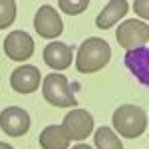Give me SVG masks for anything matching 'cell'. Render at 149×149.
<instances>
[{
	"mask_svg": "<svg viewBox=\"0 0 149 149\" xmlns=\"http://www.w3.org/2000/svg\"><path fill=\"white\" fill-rule=\"evenodd\" d=\"M113 129L125 139H137L147 129V113L139 105H121L111 117Z\"/></svg>",
	"mask_w": 149,
	"mask_h": 149,
	"instance_id": "obj_2",
	"label": "cell"
},
{
	"mask_svg": "<svg viewBox=\"0 0 149 149\" xmlns=\"http://www.w3.org/2000/svg\"><path fill=\"white\" fill-rule=\"evenodd\" d=\"M111 58V48L103 38H88L84 40L76 54V70L80 74H93L107 66Z\"/></svg>",
	"mask_w": 149,
	"mask_h": 149,
	"instance_id": "obj_1",
	"label": "cell"
},
{
	"mask_svg": "<svg viewBox=\"0 0 149 149\" xmlns=\"http://www.w3.org/2000/svg\"><path fill=\"white\" fill-rule=\"evenodd\" d=\"M0 127L8 137H22L30 129V115L22 107H6L0 113Z\"/></svg>",
	"mask_w": 149,
	"mask_h": 149,
	"instance_id": "obj_7",
	"label": "cell"
},
{
	"mask_svg": "<svg viewBox=\"0 0 149 149\" xmlns=\"http://www.w3.org/2000/svg\"><path fill=\"white\" fill-rule=\"evenodd\" d=\"M123 62H125L127 70H129L143 86H147L149 84V50H147V46H141V48H137V50L125 52Z\"/></svg>",
	"mask_w": 149,
	"mask_h": 149,
	"instance_id": "obj_10",
	"label": "cell"
},
{
	"mask_svg": "<svg viewBox=\"0 0 149 149\" xmlns=\"http://www.w3.org/2000/svg\"><path fill=\"white\" fill-rule=\"evenodd\" d=\"M14 20H16V2L0 0V30L10 28Z\"/></svg>",
	"mask_w": 149,
	"mask_h": 149,
	"instance_id": "obj_15",
	"label": "cell"
},
{
	"mask_svg": "<svg viewBox=\"0 0 149 149\" xmlns=\"http://www.w3.org/2000/svg\"><path fill=\"white\" fill-rule=\"evenodd\" d=\"M0 149H14L10 143H4V141H0Z\"/></svg>",
	"mask_w": 149,
	"mask_h": 149,
	"instance_id": "obj_19",
	"label": "cell"
},
{
	"mask_svg": "<svg viewBox=\"0 0 149 149\" xmlns=\"http://www.w3.org/2000/svg\"><path fill=\"white\" fill-rule=\"evenodd\" d=\"M74 48L64 42H52L44 48V62L52 70H66L72 66Z\"/></svg>",
	"mask_w": 149,
	"mask_h": 149,
	"instance_id": "obj_11",
	"label": "cell"
},
{
	"mask_svg": "<svg viewBox=\"0 0 149 149\" xmlns=\"http://www.w3.org/2000/svg\"><path fill=\"white\" fill-rule=\"evenodd\" d=\"M115 38L119 42V46L129 50H137V48L145 46L149 38V26L145 22H139L137 18L133 20H125L117 26L115 30Z\"/></svg>",
	"mask_w": 149,
	"mask_h": 149,
	"instance_id": "obj_5",
	"label": "cell"
},
{
	"mask_svg": "<svg viewBox=\"0 0 149 149\" xmlns=\"http://www.w3.org/2000/svg\"><path fill=\"white\" fill-rule=\"evenodd\" d=\"M38 141H40V147L42 149H68V145H70V139L66 137L62 125L44 127Z\"/></svg>",
	"mask_w": 149,
	"mask_h": 149,
	"instance_id": "obj_13",
	"label": "cell"
},
{
	"mask_svg": "<svg viewBox=\"0 0 149 149\" xmlns=\"http://www.w3.org/2000/svg\"><path fill=\"white\" fill-rule=\"evenodd\" d=\"M34 28L42 38L52 40V38H58L64 32V22H62L60 14L52 6L44 4V6L38 8V12H36V16H34Z\"/></svg>",
	"mask_w": 149,
	"mask_h": 149,
	"instance_id": "obj_8",
	"label": "cell"
},
{
	"mask_svg": "<svg viewBox=\"0 0 149 149\" xmlns=\"http://www.w3.org/2000/svg\"><path fill=\"white\" fill-rule=\"evenodd\" d=\"M42 93H44V100L50 105H56V107H76L78 100L76 95L70 90L68 78L62 76V74H48L44 81H42Z\"/></svg>",
	"mask_w": 149,
	"mask_h": 149,
	"instance_id": "obj_3",
	"label": "cell"
},
{
	"mask_svg": "<svg viewBox=\"0 0 149 149\" xmlns=\"http://www.w3.org/2000/svg\"><path fill=\"white\" fill-rule=\"evenodd\" d=\"M62 129L66 133V137L72 141H81V139H88L90 133L93 131V117L88 109H80V107H74L72 111L66 113L64 121H62Z\"/></svg>",
	"mask_w": 149,
	"mask_h": 149,
	"instance_id": "obj_4",
	"label": "cell"
},
{
	"mask_svg": "<svg viewBox=\"0 0 149 149\" xmlns=\"http://www.w3.org/2000/svg\"><path fill=\"white\" fill-rule=\"evenodd\" d=\"M133 8H135V12H137L139 16L143 18V20H147V16H149V2L147 0H139V2H135L133 4Z\"/></svg>",
	"mask_w": 149,
	"mask_h": 149,
	"instance_id": "obj_17",
	"label": "cell"
},
{
	"mask_svg": "<svg viewBox=\"0 0 149 149\" xmlns=\"http://www.w3.org/2000/svg\"><path fill=\"white\" fill-rule=\"evenodd\" d=\"M93 141H95V147L97 149H123L121 139L115 135V131L111 127H105V125L95 131Z\"/></svg>",
	"mask_w": 149,
	"mask_h": 149,
	"instance_id": "obj_14",
	"label": "cell"
},
{
	"mask_svg": "<svg viewBox=\"0 0 149 149\" xmlns=\"http://www.w3.org/2000/svg\"><path fill=\"white\" fill-rule=\"evenodd\" d=\"M58 6H60L62 12L74 16V14H81V12L90 6V2H88V0H74V2H70V0H60Z\"/></svg>",
	"mask_w": 149,
	"mask_h": 149,
	"instance_id": "obj_16",
	"label": "cell"
},
{
	"mask_svg": "<svg viewBox=\"0 0 149 149\" xmlns=\"http://www.w3.org/2000/svg\"><path fill=\"white\" fill-rule=\"evenodd\" d=\"M127 10H129V2H127V0H111V2H107L105 8L97 14L95 26H97L100 30H107V28H111L115 22H119L127 14Z\"/></svg>",
	"mask_w": 149,
	"mask_h": 149,
	"instance_id": "obj_12",
	"label": "cell"
},
{
	"mask_svg": "<svg viewBox=\"0 0 149 149\" xmlns=\"http://www.w3.org/2000/svg\"><path fill=\"white\" fill-rule=\"evenodd\" d=\"M4 52L14 62H26L34 54V40L24 30H12L4 38Z\"/></svg>",
	"mask_w": 149,
	"mask_h": 149,
	"instance_id": "obj_6",
	"label": "cell"
},
{
	"mask_svg": "<svg viewBox=\"0 0 149 149\" xmlns=\"http://www.w3.org/2000/svg\"><path fill=\"white\" fill-rule=\"evenodd\" d=\"M72 149H93L92 145H86V143H78V145H74Z\"/></svg>",
	"mask_w": 149,
	"mask_h": 149,
	"instance_id": "obj_18",
	"label": "cell"
},
{
	"mask_svg": "<svg viewBox=\"0 0 149 149\" xmlns=\"http://www.w3.org/2000/svg\"><path fill=\"white\" fill-rule=\"evenodd\" d=\"M40 81H42L40 70L36 68V66H30V64L16 68L14 72H12V76H10L12 90L18 92V93H32V92H36L38 86H40Z\"/></svg>",
	"mask_w": 149,
	"mask_h": 149,
	"instance_id": "obj_9",
	"label": "cell"
}]
</instances>
